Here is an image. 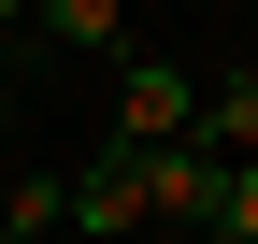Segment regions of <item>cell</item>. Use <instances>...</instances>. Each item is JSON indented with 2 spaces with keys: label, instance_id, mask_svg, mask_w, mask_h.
Wrapping results in <instances>:
<instances>
[{
  "label": "cell",
  "instance_id": "cell-1",
  "mask_svg": "<svg viewBox=\"0 0 258 244\" xmlns=\"http://www.w3.org/2000/svg\"><path fill=\"white\" fill-rule=\"evenodd\" d=\"M57 230H86V244H144V144H101L86 172H57Z\"/></svg>",
  "mask_w": 258,
  "mask_h": 244
},
{
  "label": "cell",
  "instance_id": "cell-2",
  "mask_svg": "<svg viewBox=\"0 0 258 244\" xmlns=\"http://www.w3.org/2000/svg\"><path fill=\"white\" fill-rule=\"evenodd\" d=\"M186 115H201V72H172V57H115V144H186Z\"/></svg>",
  "mask_w": 258,
  "mask_h": 244
},
{
  "label": "cell",
  "instance_id": "cell-3",
  "mask_svg": "<svg viewBox=\"0 0 258 244\" xmlns=\"http://www.w3.org/2000/svg\"><path fill=\"white\" fill-rule=\"evenodd\" d=\"M215 172H230L215 144H144V216L158 230H201L215 216Z\"/></svg>",
  "mask_w": 258,
  "mask_h": 244
},
{
  "label": "cell",
  "instance_id": "cell-4",
  "mask_svg": "<svg viewBox=\"0 0 258 244\" xmlns=\"http://www.w3.org/2000/svg\"><path fill=\"white\" fill-rule=\"evenodd\" d=\"M186 144H215V158H258V72H215L201 115H186Z\"/></svg>",
  "mask_w": 258,
  "mask_h": 244
},
{
  "label": "cell",
  "instance_id": "cell-5",
  "mask_svg": "<svg viewBox=\"0 0 258 244\" xmlns=\"http://www.w3.org/2000/svg\"><path fill=\"white\" fill-rule=\"evenodd\" d=\"M29 29H43V43H72V57H115L129 0H29Z\"/></svg>",
  "mask_w": 258,
  "mask_h": 244
},
{
  "label": "cell",
  "instance_id": "cell-6",
  "mask_svg": "<svg viewBox=\"0 0 258 244\" xmlns=\"http://www.w3.org/2000/svg\"><path fill=\"white\" fill-rule=\"evenodd\" d=\"M201 230H230V244H258V158H230V172H215V216Z\"/></svg>",
  "mask_w": 258,
  "mask_h": 244
},
{
  "label": "cell",
  "instance_id": "cell-7",
  "mask_svg": "<svg viewBox=\"0 0 258 244\" xmlns=\"http://www.w3.org/2000/svg\"><path fill=\"white\" fill-rule=\"evenodd\" d=\"M15 29H29V0H0V43H15Z\"/></svg>",
  "mask_w": 258,
  "mask_h": 244
},
{
  "label": "cell",
  "instance_id": "cell-8",
  "mask_svg": "<svg viewBox=\"0 0 258 244\" xmlns=\"http://www.w3.org/2000/svg\"><path fill=\"white\" fill-rule=\"evenodd\" d=\"M0 244H29V230H0Z\"/></svg>",
  "mask_w": 258,
  "mask_h": 244
}]
</instances>
